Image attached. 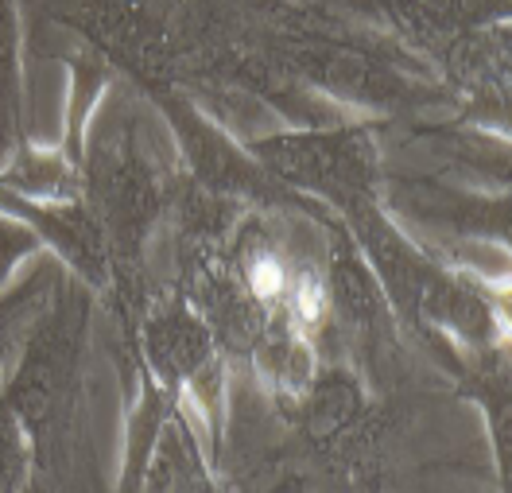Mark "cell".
<instances>
[{
	"label": "cell",
	"mask_w": 512,
	"mask_h": 493,
	"mask_svg": "<svg viewBox=\"0 0 512 493\" xmlns=\"http://www.w3.org/2000/svg\"><path fill=\"white\" fill-rule=\"evenodd\" d=\"M179 179L183 171L160 113L128 78H113L90 117L82 156V202L109 257V292L97 303L109 311L113 350L136 342V319L160 284L156 249L167 237Z\"/></svg>",
	"instance_id": "obj_1"
},
{
	"label": "cell",
	"mask_w": 512,
	"mask_h": 493,
	"mask_svg": "<svg viewBox=\"0 0 512 493\" xmlns=\"http://www.w3.org/2000/svg\"><path fill=\"white\" fill-rule=\"evenodd\" d=\"M97 292L74 272L59 276L16 358L0 373V400L32 443V493L105 490L90 428V346Z\"/></svg>",
	"instance_id": "obj_2"
},
{
	"label": "cell",
	"mask_w": 512,
	"mask_h": 493,
	"mask_svg": "<svg viewBox=\"0 0 512 493\" xmlns=\"http://www.w3.org/2000/svg\"><path fill=\"white\" fill-rule=\"evenodd\" d=\"M128 350L140 354V362L156 373V381L187 400V408L210 443V455L218 459L233 365L218 346L210 323L194 311V303L171 280H160L148 292V303L136 319V342Z\"/></svg>",
	"instance_id": "obj_3"
},
{
	"label": "cell",
	"mask_w": 512,
	"mask_h": 493,
	"mask_svg": "<svg viewBox=\"0 0 512 493\" xmlns=\"http://www.w3.org/2000/svg\"><path fill=\"white\" fill-rule=\"evenodd\" d=\"M218 486V470L210 443L198 428L194 412L183 404H175L160 424V435L152 443V455L144 462L140 474V493H214Z\"/></svg>",
	"instance_id": "obj_4"
},
{
	"label": "cell",
	"mask_w": 512,
	"mask_h": 493,
	"mask_svg": "<svg viewBox=\"0 0 512 493\" xmlns=\"http://www.w3.org/2000/svg\"><path fill=\"white\" fill-rule=\"evenodd\" d=\"M24 0H0V164L28 144V86H24Z\"/></svg>",
	"instance_id": "obj_5"
},
{
	"label": "cell",
	"mask_w": 512,
	"mask_h": 493,
	"mask_svg": "<svg viewBox=\"0 0 512 493\" xmlns=\"http://www.w3.org/2000/svg\"><path fill=\"white\" fill-rule=\"evenodd\" d=\"M59 276H63V261L43 249L39 257L28 261L24 276H16L8 288H0V373L16 358L20 342L28 338L39 311L47 307V299L55 292Z\"/></svg>",
	"instance_id": "obj_6"
},
{
	"label": "cell",
	"mask_w": 512,
	"mask_h": 493,
	"mask_svg": "<svg viewBox=\"0 0 512 493\" xmlns=\"http://www.w3.org/2000/svg\"><path fill=\"white\" fill-rule=\"evenodd\" d=\"M0 493H32V443L4 400H0Z\"/></svg>",
	"instance_id": "obj_7"
},
{
	"label": "cell",
	"mask_w": 512,
	"mask_h": 493,
	"mask_svg": "<svg viewBox=\"0 0 512 493\" xmlns=\"http://www.w3.org/2000/svg\"><path fill=\"white\" fill-rule=\"evenodd\" d=\"M39 253H43L39 233L8 214H0V288H8L20 276V268Z\"/></svg>",
	"instance_id": "obj_8"
},
{
	"label": "cell",
	"mask_w": 512,
	"mask_h": 493,
	"mask_svg": "<svg viewBox=\"0 0 512 493\" xmlns=\"http://www.w3.org/2000/svg\"><path fill=\"white\" fill-rule=\"evenodd\" d=\"M303 4H311V0H303Z\"/></svg>",
	"instance_id": "obj_9"
}]
</instances>
